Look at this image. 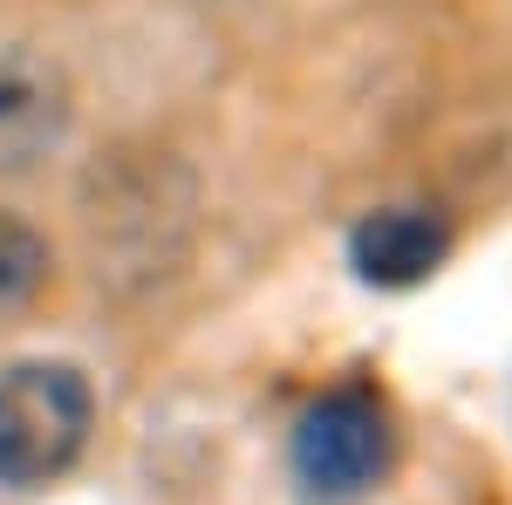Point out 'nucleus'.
<instances>
[{"instance_id": "nucleus-5", "label": "nucleus", "mask_w": 512, "mask_h": 505, "mask_svg": "<svg viewBox=\"0 0 512 505\" xmlns=\"http://www.w3.org/2000/svg\"><path fill=\"white\" fill-rule=\"evenodd\" d=\"M41 280H48V246H41V233L0 212V308L7 301H28Z\"/></svg>"}, {"instance_id": "nucleus-2", "label": "nucleus", "mask_w": 512, "mask_h": 505, "mask_svg": "<svg viewBox=\"0 0 512 505\" xmlns=\"http://www.w3.org/2000/svg\"><path fill=\"white\" fill-rule=\"evenodd\" d=\"M396 465V424L390 403L369 383H335L315 396L294 424V478L315 492L321 505H349L376 492Z\"/></svg>"}, {"instance_id": "nucleus-4", "label": "nucleus", "mask_w": 512, "mask_h": 505, "mask_svg": "<svg viewBox=\"0 0 512 505\" xmlns=\"http://www.w3.org/2000/svg\"><path fill=\"white\" fill-rule=\"evenodd\" d=\"M451 253V219L431 205H383L369 219H355L349 260L369 287H417L431 280Z\"/></svg>"}, {"instance_id": "nucleus-1", "label": "nucleus", "mask_w": 512, "mask_h": 505, "mask_svg": "<svg viewBox=\"0 0 512 505\" xmlns=\"http://www.w3.org/2000/svg\"><path fill=\"white\" fill-rule=\"evenodd\" d=\"M96 396L76 362H14L0 369V485L35 492L82 458Z\"/></svg>"}, {"instance_id": "nucleus-3", "label": "nucleus", "mask_w": 512, "mask_h": 505, "mask_svg": "<svg viewBox=\"0 0 512 505\" xmlns=\"http://www.w3.org/2000/svg\"><path fill=\"white\" fill-rule=\"evenodd\" d=\"M69 137V82L55 62L0 48V171H28Z\"/></svg>"}]
</instances>
